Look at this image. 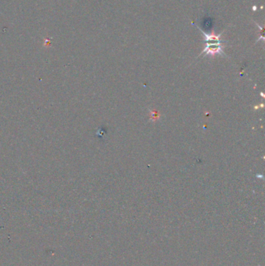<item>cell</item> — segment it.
Listing matches in <instances>:
<instances>
[{
	"label": "cell",
	"mask_w": 265,
	"mask_h": 266,
	"mask_svg": "<svg viewBox=\"0 0 265 266\" xmlns=\"http://www.w3.org/2000/svg\"><path fill=\"white\" fill-rule=\"evenodd\" d=\"M199 28V27H198ZM200 31L201 32L203 35L204 36V42H206V44H222L223 42H226L224 41H222L221 40V36H222V34L219 35H215V34H208L204 33L201 28H199Z\"/></svg>",
	"instance_id": "7a4b0ae2"
},
{
	"label": "cell",
	"mask_w": 265,
	"mask_h": 266,
	"mask_svg": "<svg viewBox=\"0 0 265 266\" xmlns=\"http://www.w3.org/2000/svg\"><path fill=\"white\" fill-rule=\"evenodd\" d=\"M223 48L224 46H222V44H206V47L202 52L201 53V55H220L222 56H225V53L223 51Z\"/></svg>",
	"instance_id": "6da1fadb"
}]
</instances>
